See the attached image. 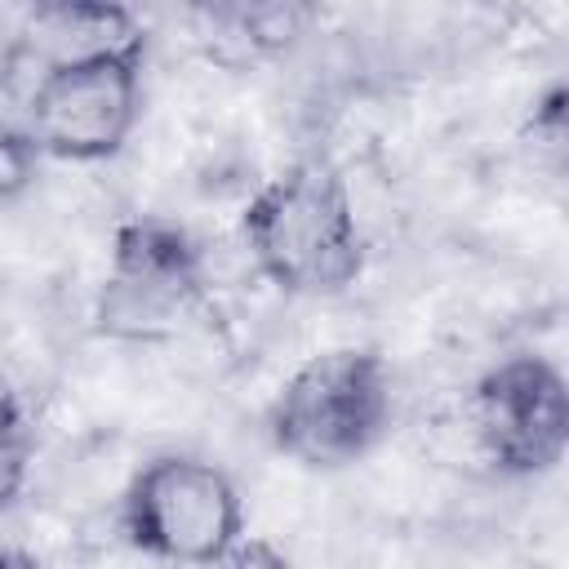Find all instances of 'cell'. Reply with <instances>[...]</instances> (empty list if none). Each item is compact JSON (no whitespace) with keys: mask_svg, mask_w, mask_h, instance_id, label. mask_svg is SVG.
Masks as SVG:
<instances>
[{"mask_svg":"<svg viewBox=\"0 0 569 569\" xmlns=\"http://www.w3.org/2000/svg\"><path fill=\"white\" fill-rule=\"evenodd\" d=\"M249 271L284 298H329L365 271V227L351 182L325 156L293 160L262 178L240 209Z\"/></svg>","mask_w":569,"mask_h":569,"instance_id":"1","label":"cell"},{"mask_svg":"<svg viewBox=\"0 0 569 569\" xmlns=\"http://www.w3.org/2000/svg\"><path fill=\"white\" fill-rule=\"evenodd\" d=\"M213 316L209 249L173 218L116 222L93 293V333L116 347H169Z\"/></svg>","mask_w":569,"mask_h":569,"instance_id":"2","label":"cell"},{"mask_svg":"<svg viewBox=\"0 0 569 569\" xmlns=\"http://www.w3.org/2000/svg\"><path fill=\"white\" fill-rule=\"evenodd\" d=\"M396 378L378 347H325L307 356L267 409V440L307 471L365 462L391 431Z\"/></svg>","mask_w":569,"mask_h":569,"instance_id":"3","label":"cell"},{"mask_svg":"<svg viewBox=\"0 0 569 569\" xmlns=\"http://www.w3.org/2000/svg\"><path fill=\"white\" fill-rule=\"evenodd\" d=\"M120 542L164 569H213L249 529L244 493L213 458L169 449L133 467L116 498Z\"/></svg>","mask_w":569,"mask_h":569,"instance_id":"4","label":"cell"},{"mask_svg":"<svg viewBox=\"0 0 569 569\" xmlns=\"http://www.w3.org/2000/svg\"><path fill=\"white\" fill-rule=\"evenodd\" d=\"M480 476L533 480L560 467L569 449V387L547 356H507L489 365L458 405Z\"/></svg>","mask_w":569,"mask_h":569,"instance_id":"5","label":"cell"},{"mask_svg":"<svg viewBox=\"0 0 569 569\" xmlns=\"http://www.w3.org/2000/svg\"><path fill=\"white\" fill-rule=\"evenodd\" d=\"M142 71L147 49L49 67L27 89L22 129L44 160L107 164L129 147L142 120Z\"/></svg>","mask_w":569,"mask_h":569,"instance_id":"6","label":"cell"},{"mask_svg":"<svg viewBox=\"0 0 569 569\" xmlns=\"http://www.w3.org/2000/svg\"><path fill=\"white\" fill-rule=\"evenodd\" d=\"M129 49H147V31L133 9L107 4V0H53V4H36L22 18L4 67L31 62L40 76L62 62H84V58L129 53Z\"/></svg>","mask_w":569,"mask_h":569,"instance_id":"7","label":"cell"},{"mask_svg":"<svg viewBox=\"0 0 569 569\" xmlns=\"http://www.w3.org/2000/svg\"><path fill=\"white\" fill-rule=\"evenodd\" d=\"M40 147L31 142V133L13 120H0V209L22 200L36 187L40 173Z\"/></svg>","mask_w":569,"mask_h":569,"instance_id":"8","label":"cell"},{"mask_svg":"<svg viewBox=\"0 0 569 569\" xmlns=\"http://www.w3.org/2000/svg\"><path fill=\"white\" fill-rule=\"evenodd\" d=\"M27 480H31V436L18 431L0 440V511L22 498Z\"/></svg>","mask_w":569,"mask_h":569,"instance_id":"9","label":"cell"},{"mask_svg":"<svg viewBox=\"0 0 569 569\" xmlns=\"http://www.w3.org/2000/svg\"><path fill=\"white\" fill-rule=\"evenodd\" d=\"M213 569H293L289 551L267 533H244Z\"/></svg>","mask_w":569,"mask_h":569,"instance_id":"10","label":"cell"},{"mask_svg":"<svg viewBox=\"0 0 569 569\" xmlns=\"http://www.w3.org/2000/svg\"><path fill=\"white\" fill-rule=\"evenodd\" d=\"M529 138H533V151H542V156H560L565 151V89L560 84L533 107Z\"/></svg>","mask_w":569,"mask_h":569,"instance_id":"11","label":"cell"},{"mask_svg":"<svg viewBox=\"0 0 569 569\" xmlns=\"http://www.w3.org/2000/svg\"><path fill=\"white\" fill-rule=\"evenodd\" d=\"M18 431H27V409H22V391L13 387L9 369L0 365V440H4V436H18Z\"/></svg>","mask_w":569,"mask_h":569,"instance_id":"12","label":"cell"},{"mask_svg":"<svg viewBox=\"0 0 569 569\" xmlns=\"http://www.w3.org/2000/svg\"><path fill=\"white\" fill-rule=\"evenodd\" d=\"M0 569H44V560L22 542H0Z\"/></svg>","mask_w":569,"mask_h":569,"instance_id":"13","label":"cell"}]
</instances>
